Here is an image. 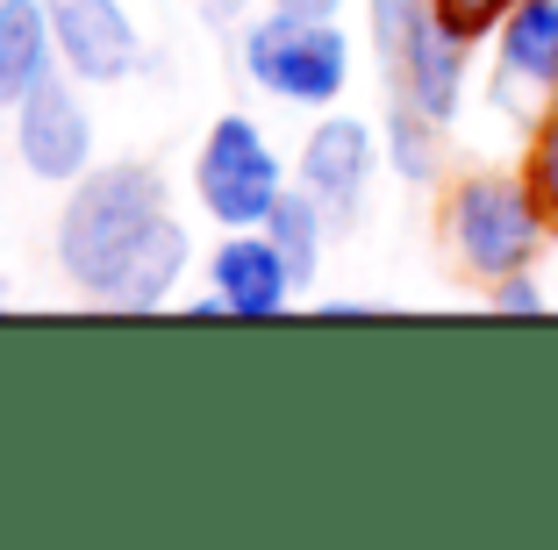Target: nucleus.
<instances>
[{
  "label": "nucleus",
  "mask_w": 558,
  "mask_h": 550,
  "mask_svg": "<svg viewBox=\"0 0 558 550\" xmlns=\"http://www.w3.org/2000/svg\"><path fill=\"white\" fill-rule=\"evenodd\" d=\"M58 272L116 315H150L180 293L194 236L172 215V186L150 158H108L65 186L58 208Z\"/></svg>",
  "instance_id": "obj_1"
},
{
  "label": "nucleus",
  "mask_w": 558,
  "mask_h": 550,
  "mask_svg": "<svg viewBox=\"0 0 558 550\" xmlns=\"http://www.w3.org/2000/svg\"><path fill=\"white\" fill-rule=\"evenodd\" d=\"M236 58H244V80L265 100L301 114H323L351 94V29L337 15H287V8H265L236 29Z\"/></svg>",
  "instance_id": "obj_2"
},
{
  "label": "nucleus",
  "mask_w": 558,
  "mask_h": 550,
  "mask_svg": "<svg viewBox=\"0 0 558 550\" xmlns=\"http://www.w3.org/2000/svg\"><path fill=\"white\" fill-rule=\"evenodd\" d=\"M444 250L465 279L494 286L509 272H530L551 243V222H544L537 194H530L523 172H465L444 186Z\"/></svg>",
  "instance_id": "obj_3"
},
{
  "label": "nucleus",
  "mask_w": 558,
  "mask_h": 550,
  "mask_svg": "<svg viewBox=\"0 0 558 550\" xmlns=\"http://www.w3.org/2000/svg\"><path fill=\"white\" fill-rule=\"evenodd\" d=\"M287 186L294 179H287V164H279L258 114H244V108L215 114L201 150H194V208L215 229H265V215L279 208Z\"/></svg>",
  "instance_id": "obj_4"
},
{
  "label": "nucleus",
  "mask_w": 558,
  "mask_h": 550,
  "mask_svg": "<svg viewBox=\"0 0 558 550\" xmlns=\"http://www.w3.org/2000/svg\"><path fill=\"white\" fill-rule=\"evenodd\" d=\"M15 158L29 179H44V186H72V179H86L100 164V130H94V108H86L80 80L72 72H58V80H44L29 100H15Z\"/></svg>",
  "instance_id": "obj_5"
},
{
  "label": "nucleus",
  "mask_w": 558,
  "mask_h": 550,
  "mask_svg": "<svg viewBox=\"0 0 558 550\" xmlns=\"http://www.w3.org/2000/svg\"><path fill=\"white\" fill-rule=\"evenodd\" d=\"M379 164H387V150H379L373 122H359V114H344V108H323V114H315V130L301 136L294 186H308V194L329 208L337 229H359Z\"/></svg>",
  "instance_id": "obj_6"
},
{
  "label": "nucleus",
  "mask_w": 558,
  "mask_h": 550,
  "mask_svg": "<svg viewBox=\"0 0 558 550\" xmlns=\"http://www.w3.org/2000/svg\"><path fill=\"white\" fill-rule=\"evenodd\" d=\"M379 72H387L395 100H409V108H423L429 122L451 130L465 114V94H473V44H459L437 15H423L415 29H401L379 50Z\"/></svg>",
  "instance_id": "obj_7"
},
{
  "label": "nucleus",
  "mask_w": 558,
  "mask_h": 550,
  "mask_svg": "<svg viewBox=\"0 0 558 550\" xmlns=\"http://www.w3.org/2000/svg\"><path fill=\"white\" fill-rule=\"evenodd\" d=\"M58 58L80 86H116L144 65V29L122 0H44Z\"/></svg>",
  "instance_id": "obj_8"
},
{
  "label": "nucleus",
  "mask_w": 558,
  "mask_h": 550,
  "mask_svg": "<svg viewBox=\"0 0 558 550\" xmlns=\"http://www.w3.org/2000/svg\"><path fill=\"white\" fill-rule=\"evenodd\" d=\"M494 108L537 114L544 100H558V0H523L501 29H494Z\"/></svg>",
  "instance_id": "obj_9"
},
{
  "label": "nucleus",
  "mask_w": 558,
  "mask_h": 550,
  "mask_svg": "<svg viewBox=\"0 0 558 550\" xmlns=\"http://www.w3.org/2000/svg\"><path fill=\"white\" fill-rule=\"evenodd\" d=\"M201 272H208V293L222 301V315H236V322H272L301 301L294 272H287V258L265 229H222V243L208 250Z\"/></svg>",
  "instance_id": "obj_10"
},
{
  "label": "nucleus",
  "mask_w": 558,
  "mask_h": 550,
  "mask_svg": "<svg viewBox=\"0 0 558 550\" xmlns=\"http://www.w3.org/2000/svg\"><path fill=\"white\" fill-rule=\"evenodd\" d=\"M58 72H65V58L50 36V8L44 0H0V100L15 108Z\"/></svg>",
  "instance_id": "obj_11"
},
{
  "label": "nucleus",
  "mask_w": 558,
  "mask_h": 550,
  "mask_svg": "<svg viewBox=\"0 0 558 550\" xmlns=\"http://www.w3.org/2000/svg\"><path fill=\"white\" fill-rule=\"evenodd\" d=\"M265 236L279 243V258H287L294 286L308 293L315 272H323V250H329V236H337V222H329V208L308 194V186H287V194H279V208L265 215Z\"/></svg>",
  "instance_id": "obj_12"
},
{
  "label": "nucleus",
  "mask_w": 558,
  "mask_h": 550,
  "mask_svg": "<svg viewBox=\"0 0 558 550\" xmlns=\"http://www.w3.org/2000/svg\"><path fill=\"white\" fill-rule=\"evenodd\" d=\"M379 150H387V172H395L401 186H437V172H444V122H429L423 108L395 100L387 122H379Z\"/></svg>",
  "instance_id": "obj_13"
},
{
  "label": "nucleus",
  "mask_w": 558,
  "mask_h": 550,
  "mask_svg": "<svg viewBox=\"0 0 558 550\" xmlns=\"http://www.w3.org/2000/svg\"><path fill=\"white\" fill-rule=\"evenodd\" d=\"M515 172L530 179V194H537L544 222H551V236H558V100H544L523 122V164H515Z\"/></svg>",
  "instance_id": "obj_14"
},
{
  "label": "nucleus",
  "mask_w": 558,
  "mask_h": 550,
  "mask_svg": "<svg viewBox=\"0 0 558 550\" xmlns=\"http://www.w3.org/2000/svg\"><path fill=\"white\" fill-rule=\"evenodd\" d=\"M515 8H523V0H429V15L459 36V44H473V50L494 44V29H501Z\"/></svg>",
  "instance_id": "obj_15"
},
{
  "label": "nucleus",
  "mask_w": 558,
  "mask_h": 550,
  "mask_svg": "<svg viewBox=\"0 0 558 550\" xmlns=\"http://www.w3.org/2000/svg\"><path fill=\"white\" fill-rule=\"evenodd\" d=\"M487 301H494V315H544V308H551V293H544L537 265H530V272L494 279V286H487Z\"/></svg>",
  "instance_id": "obj_16"
},
{
  "label": "nucleus",
  "mask_w": 558,
  "mask_h": 550,
  "mask_svg": "<svg viewBox=\"0 0 558 550\" xmlns=\"http://www.w3.org/2000/svg\"><path fill=\"white\" fill-rule=\"evenodd\" d=\"M265 8H287V15H344L351 0H265Z\"/></svg>",
  "instance_id": "obj_17"
},
{
  "label": "nucleus",
  "mask_w": 558,
  "mask_h": 550,
  "mask_svg": "<svg viewBox=\"0 0 558 550\" xmlns=\"http://www.w3.org/2000/svg\"><path fill=\"white\" fill-rule=\"evenodd\" d=\"M201 15H208V22H236V15H244V0H201Z\"/></svg>",
  "instance_id": "obj_18"
},
{
  "label": "nucleus",
  "mask_w": 558,
  "mask_h": 550,
  "mask_svg": "<svg viewBox=\"0 0 558 550\" xmlns=\"http://www.w3.org/2000/svg\"><path fill=\"white\" fill-rule=\"evenodd\" d=\"M0 108H8V100H0Z\"/></svg>",
  "instance_id": "obj_19"
}]
</instances>
